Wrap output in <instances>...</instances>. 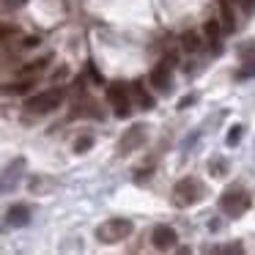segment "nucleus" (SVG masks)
I'll return each instance as SVG.
<instances>
[{
    "mask_svg": "<svg viewBox=\"0 0 255 255\" xmlns=\"http://www.w3.org/2000/svg\"><path fill=\"white\" fill-rule=\"evenodd\" d=\"M148 83L154 85L156 91H162V94H170V88H173L170 66H167L165 61H162L159 66H154V69H151V74H148Z\"/></svg>",
    "mask_w": 255,
    "mask_h": 255,
    "instance_id": "8",
    "label": "nucleus"
},
{
    "mask_svg": "<svg viewBox=\"0 0 255 255\" xmlns=\"http://www.w3.org/2000/svg\"><path fill=\"white\" fill-rule=\"evenodd\" d=\"M178 242V233L173 231L170 225H156L154 233H151V244H154L156 250H162V253H167V250H173Z\"/></svg>",
    "mask_w": 255,
    "mask_h": 255,
    "instance_id": "7",
    "label": "nucleus"
},
{
    "mask_svg": "<svg viewBox=\"0 0 255 255\" xmlns=\"http://www.w3.org/2000/svg\"><path fill=\"white\" fill-rule=\"evenodd\" d=\"M28 88H33V80H25V83H14V85H8V94H25Z\"/></svg>",
    "mask_w": 255,
    "mask_h": 255,
    "instance_id": "18",
    "label": "nucleus"
},
{
    "mask_svg": "<svg viewBox=\"0 0 255 255\" xmlns=\"http://www.w3.org/2000/svg\"><path fill=\"white\" fill-rule=\"evenodd\" d=\"M129 233H132V222H129V220H121V217H116V220H105L99 228H96V239H99L102 244L124 242Z\"/></svg>",
    "mask_w": 255,
    "mask_h": 255,
    "instance_id": "4",
    "label": "nucleus"
},
{
    "mask_svg": "<svg viewBox=\"0 0 255 255\" xmlns=\"http://www.w3.org/2000/svg\"><path fill=\"white\" fill-rule=\"evenodd\" d=\"M132 96H134V102H137L140 107H143V110H151V107H154V96L151 94H145V88H143V83H134L132 88Z\"/></svg>",
    "mask_w": 255,
    "mask_h": 255,
    "instance_id": "12",
    "label": "nucleus"
},
{
    "mask_svg": "<svg viewBox=\"0 0 255 255\" xmlns=\"http://www.w3.org/2000/svg\"><path fill=\"white\" fill-rule=\"evenodd\" d=\"M107 102L116 110V118H129L132 116V102H129V88L124 83H113L107 88Z\"/></svg>",
    "mask_w": 255,
    "mask_h": 255,
    "instance_id": "5",
    "label": "nucleus"
},
{
    "mask_svg": "<svg viewBox=\"0 0 255 255\" xmlns=\"http://www.w3.org/2000/svg\"><path fill=\"white\" fill-rule=\"evenodd\" d=\"M203 192H206L203 184H200L195 176H187L173 187V203H176L178 209H187V206L198 203V200L203 198Z\"/></svg>",
    "mask_w": 255,
    "mask_h": 255,
    "instance_id": "1",
    "label": "nucleus"
},
{
    "mask_svg": "<svg viewBox=\"0 0 255 255\" xmlns=\"http://www.w3.org/2000/svg\"><path fill=\"white\" fill-rule=\"evenodd\" d=\"M203 33L209 36V39H220V33H222V25H220V19H209V22L203 25Z\"/></svg>",
    "mask_w": 255,
    "mask_h": 255,
    "instance_id": "14",
    "label": "nucleus"
},
{
    "mask_svg": "<svg viewBox=\"0 0 255 255\" xmlns=\"http://www.w3.org/2000/svg\"><path fill=\"white\" fill-rule=\"evenodd\" d=\"M247 77H255V58L253 61H244V69L236 72V80H247Z\"/></svg>",
    "mask_w": 255,
    "mask_h": 255,
    "instance_id": "17",
    "label": "nucleus"
},
{
    "mask_svg": "<svg viewBox=\"0 0 255 255\" xmlns=\"http://www.w3.org/2000/svg\"><path fill=\"white\" fill-rule=\"evenodd\" d=\"M242 132H244V129H242V124H236V127H233L231 132H228V145H236L239 140H242Z\"/></svg>",
    "mask_w": 255,
    "mask_h": 255,
    "instance_id": "19",
    "label": "nucleus"
},
{
    "mask_svg": "<svg viewBox=\"0 0 255 255\" xmlns=\"http://www.w3.org/2000/svg\"><path fill=\"white\" fill-rule=\"evenodd\" d=\"M8 36H11V28H6V25H0V44H3V41H6Z\"/></svg>",
    "mask_w": 255,
    "mask_h": 255,
    "instance_id": "22",
    "label": "nucleus"
},
{
    "mask_svg": "<svg viewBox=\"0 0 255 255\" xmlns=\"http://www.w3.org/2000/svg\"><path fill=\"white\" fill-rule=\"evenodd\" d=\"M88 148H94V137H88V134H85V137L74 140V154H85Z\"/></svg>",
    "mask_w": 255,
    "mask_h": 255,
    "instance_id": "15",
    "label": "nucleus"
},
{
    "mask_svg": "<svg viewBox=\"0 0 255 255\" xmlns=\"http://www.w3.org/2000/svg\"><path fill=\"white\" fill-rule=\"evenodd\" d=\"M63 88H50V91H41V94L30 96L28 102H25V110L28 113H36V116H44V113H52L61 107L63 102Z\"/></svg>",
    "mask_w": 255,
    "mask_h": 255,
    "instance_id": "3",
    "label": "nucleus"
},
{
    "mask_svg": "<svg viewBox=\"0 0 255 255\" xmlns=\"http://www.w3.org/2000/svg\"><path fill=\"white\" fill-rule=\"evenodd\" d=\"M22 167H25V162H22V159H17V162H14V165L8 167L6 173H3V176H0V192H11V189L17 187V181H19L17 173L22 170Z\"/></svg>",
    "mask_w": 255,
    "mask_h": 255,
    "instance_id": "9",
    "label": "nucleus"
},
{
    "mask_svg": "<svg viewBox=\"0 0 255 255\" xmlns=\"http://www.w3.org/2000/svg\"><path fill=\"white\" fill-rule=\"evenodd\" d=\"M148 129L143 127V124H134L129 132H124V137H121V143H118V154L121 156H127V154H132V151H137L140 145L145 143V137H148Z\"/></svg>",
    "mask_w": 255,
    "mask_h": 255,
    "instance_id": "6",
    "label": "nucleus"
},
{
    "mask_svg": "<svg viewBox=\"0 0 255 255\" xmlns=\"http://www.w3.org/2000/svg\"><path fill=\"white\" fill-rule=\"evenodd\" d=\"M181 47H184L187 52H198V50H200V36L195 33V30L184 33V36H181Z\"/></svg>",
    "mask_w": 255,
    "mask_h": 255,
    "instance_id": "13",
    "label": "nucleus"
},
{
    "mask_svg": "<svg viewBox=\"0 0 255 255\" xmlns=\"http://www.w3.org/2000/svg\"><path fill=\"white\" fill-rule=\"evenodd\" d=\"M211 176H225V162H214V165H209Z\"/></svg>",
    "mask_w": 255,
    "mask_h": 255,
    "instance_id": "20",
    "label": "nucleus"
},
{
    "mask_svg": "<svg viewBox=\"0 0 255 255\" xmlns=\"http://www.w3.org/2000/svg\"><path fill=\"white\" fill-rule=\"evenodd\" d=\"M236 3L244 8V14H255V0H236Z\"/></svg>",
    "mask_w": 255,
    "mask_h": 255,
    "instance_id": "21",
    "label": "nucleus"
},
{
    "mask_svg": "<svg viewBox=\"0 0 255 255\" xmlns=\"http://www.w3.org/2000/svg\"><path fill=\"white\" fill-rule=\"evenodd\" d=\"M239 58H242V61H253L255 58V41H244V44L239 47Z\"/></svg>",
    "mask_w": 255,
    "mask_h": 255,
    "instance_id": "16",
    "label": "nucleus"
},
{
    "mask_svg": "<svg viewBox=\"0 0 255 255\" xmlns=\"http://www.w3.org/2000/svg\"><path fill=\"white\" fill-rule=\"evenodd\" d=\"M220 25L228 33L236 28V19H233V0H220Z\"/></svg>",
    "mask_w": 255,
    "mask_h": 255,
    "instance_id": "11",
    "label": "nucleus"
},
{
    "mask_svg": "<svg viewBox=\"0 0 255 255\" xmlns=\"http://www.w3.org/2000/svg\"><path fill=\"white\" fill-rule=\"evenodd\" d=\"M6 220H8V225H11V228H25L30 222V209H28V206H22V203H17V206L8 209Z\"/></svg>",
    "mask_w": 255,
    "mask_h": 255,
    "instance_id": "10",
    "label": "nucleus"
},
{
    "mask_svg": "<svg viewBox=\"0 0 255 255\" xmlns=\"http://www.w3.org/2000/svg\"><path fill=\"white\" fill-rule=\"evenodd\" d=\"M192 102H195V96H184V99L178 102V110H184V107H189Z\"/></svg>",
    "mask_w": 255,
    "mask_h": 255,
    "instance_id": "23",
    "label": "nucleus"
},
{
    "mask_svg": "<svg viewBox=\"0 0 255 255\" xmlns=\"http://www.w3.org/2000/svg\"><path fill=\"white\" fill-rule=\"evenodd\" d=\"M250 206H253V198H250V192L242 187L225 189L222 198H220V209H222V214H228V217H242Z\"/></svg>",
    "mask_w": 255,
    "mask_h": 255,
    "instance_id": "2",
    "label": "nucleus"
}]
</instances>
